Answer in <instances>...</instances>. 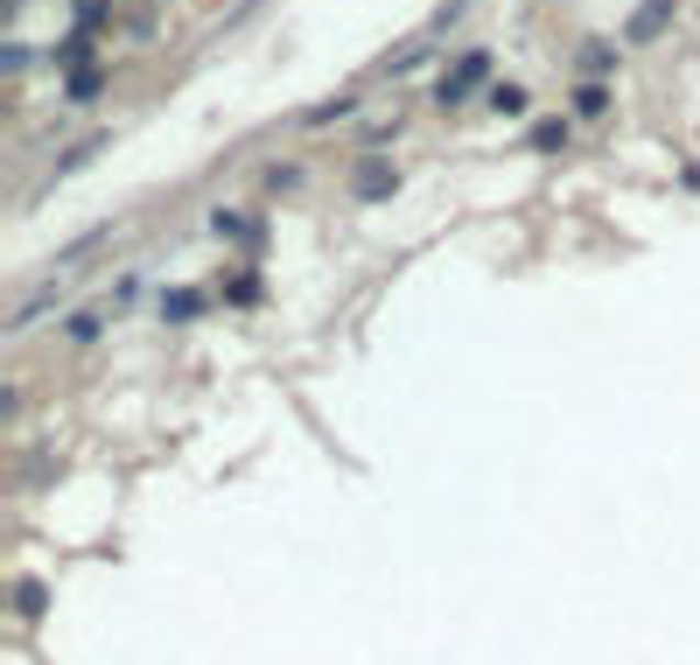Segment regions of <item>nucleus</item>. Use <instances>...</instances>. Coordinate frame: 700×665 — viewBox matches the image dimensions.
Returning a JSON list of instances; mask_svg holds the SVG:
<instances>
[{
    "label": "nucleus",
    "mask_w": 700,
    "mask_h": 665,
    "mask_svg": "<svg viewBox=\"0 0 700 665\" xmlns=\"http://www.w3.org/2000/svg\"><path fill=\"white\" fill-rule=\"evenodd\" d=\"M484 70H490V56H463V64H456V78H442V91H434V106H456L463 91L484 78Z\"/></svg>",
    "instance_id": "1"
},
{
    "label": "nucleus",
    "mask_w": 700,
    "mask_h": 665,
    "mask_svg": "<svg viewBox=\"0 0 700 665\" xmlns=\"http://www.w3.org/2000/svg\"><path fill=\"white\" fill-rule=\"evenodd\" d=\"M490 106H498L504 120H519V112H525V91H519V85H498V91H490Z\"/></svg>",
    "instance_id": "9"
},
{
    "label": "nucleus",
    "mask_w": 700,
    "mask_h": 665,
    "mask_svg": "<svg viewBox=\"0 0 700 665\" xmlns=\"http://www.w3.org/2000/svg\"><path fill=\"white\" fill-rule=\"evenodd\" d=\"M91 91H99V70H78V78H70V99H78V106H85V99H91Z\"/></svg>",
    "instance_id": "11"
},
{
    "label": "nucleus",
    "mask_w": 700,
    "mask_h": 665,
    "mask_svg": "<svg viewBox=\"0 0 700 665\" xmlns=\"http://www.w3.org/2000/svg\"><path fill=\"white\" fill-rule=\"evenodd\" d=\"M351 112H357V99H351V91H336L330 106H315V112H309V126H336V120H351Z\"/></svg>",
    "instance_id": "5"
},
{
    "label": "nucleus",
    "mask_w": 700,
    "mask_h": 665,
    "mask_svg": "<svg viewBox=\"0 0 700 665\" xmlns=\"http://www.w3.org/2000/svg\"><path fill=\"white\" fill-rule=\"evenodd\" d=\"M575 112H581V120H596V112H610V91H602V85H581V91H575Z\"/></svg>",
    "instance_id": "7"
},
{
    "label": "nucleus",
    "mask_w": 700,
    "mask_h": 665,
    "mask_svg": "<svg viewBox=\"0 0 700 665\" xmlns=\"http://www.w3.org/2000/svg\"><path fill=\"white\" fill-rule=\"evenodd\" d=\"M99 330H105V315H99V309H78V315L64 322V336H70V344H99Z\"/></svg>",
    "instance_id": "3"
},
{
    "label": "nucleus",
    "mask_w": 700,
    "mask_h": 665,
    "mask_svg": "<svg viewBox=\"0 0 700 665\" xmlns=\"http://www.w3.org/2000/svg\"><path fill=\"white\" fill-rule=\"evenodd\" d=\"M533 147H567V120H540L533 126Z\"/></svg>",
    "instance_id": "10"
},
{
    "label": "nucleus",
    "mask_w": 700,
    "mask_h": 665,
    "mask_svg": "<svg viewBox=\"0 0 700 665\" xmlns=\"http://www.w3.org/2000/svg\"><path fill=\"white\" fill-rule=\"evenodd\" d=\"M197 309H203V295H197V288H176V295L162 301V315H168V322H182V315H197Z\"/></svg>",
    "instance_id": "6"
},
{
    "label": "nucleus",
    "mask_w": 700,
    "mask_h": 665,
    "mask_svg": "<svg viewBox=\"0 0 700 665\" xmlns=\"http://www.w3.org/2000/svg\"><path fill=\"white\" fill-rule=\"evenodd\" d=\"M14 610H22V617L35 623V617L49 610V588H43V581H14Z\"/></svg>",
    "instance_id": "4"
},
{
    "label": "nucleus",
    "mask_w": 700,
    "mask_h": 665,
    "mask_svg": "<svg viewBox=\"0 0 700 665\" xmlns=\"http://www.w3.org/2000/svg\"><path fill=\"white\" fill-rule=\"evenodd\" d=\"M392 182H400V176H392L386 162H365V168H357V197H392Z\"/></svg>",
    "instance_id": "2"
},
{
    "label": "nucleus",
    "mask_w": 700,
    "mask_h": 665,
    "mask_svg": "<svg viewBox=\"0 0 700 665\" xmlns=\"http://www.w3.org/2000/svg\"><path fill=\"white\" fill-rule=\"evenodd\" d=\"M211 232L218 239H253V224H245L238 211H211Z\"/></svg>",
    "instance_id": "8"
}]
</instances>
